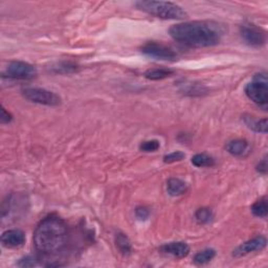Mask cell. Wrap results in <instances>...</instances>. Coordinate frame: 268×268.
Returning <instances> with one entry per match:
<instances>
[{
  "label": "cell",
  "instance_id": "cell-22",
  "mask_svg": "<svg viewBox=\"0 0 268 268\" xmlns=\"http://www.w3.org/2000/svg\"><path fill=\"white\" fill-rule=\"evenodd\" d=\"M214 218L213 212L209 208L202 207L199 208L198 211L195 213V219L199 224H207L211 222Z\"/></svg>",
  "mask_w": 268,
  "mask_h": 268
},
{
  "label": "cell",
  "instance_id": "cell-1",
  "mask_svg": "<svg viewBox=\"0 0 268 268\" xmlns=\"http://www.w3.org/2000/svg\"><path fill=\"white\" fill-rule=\"evenodd\" d=\"M170 36L191 47H208L217 45L224 35V27L214 21H190L178 23L170 28Z\"/></svg>",
  "mask_w": 268,
  "mask_h": 268
},
{
  "label": "cell",
  "instance_id": "cell-5",
  "mask_svg": "<svg viewBox=\"0 0 268 268\" xmlns=\"http://www.w3.org/2000/svg\"><path fill=\"white\" fill-rule=\"evenodd\" d=\"M22 96L32 103L56 107L61 104V98L57 93L38 87H28L22 90Z\"/></svg>",
  "mask_w": 268,
  "mask_h": 268
},
{
  "label": "cell",
  "instance_id": "cell-18",
  "mask_svg": "<svg viewBox=\"0 0 268 268\" xmlns=\"http://www.w3.org/2000/svg\"><path fill=\"white\" fill-rule=\"evenodd\" d=\"M173 72V70L168 68H152L144 72V76L146 79L151 80V81H159V80H164L171 77Z\"/></svg>",
  "mask_w": 268,
  "mask_h": 268
},
{
  "label": "cell",
  "instance_id": "cell-8",
  "mask_svg": "<svg viewBox=\"0 0 268 268\" xmlns=\"http://www.w3.org/2000/svg\"><path fill=\"white\" fill-rule=\"evenodd\" d=\"M240 35L246 44L251 47H262L266 44L267 35L262 27L251 23H245L240 27Z\"/></svg>",
  "mask_w": 268,
  "mask_h": 268
},
{
  "label": "cell",
  "instance_id": "cell-4",
  "mask_svg": "<svg viewBox=\"0 0 268 268\" xmlns=\"http://www.w3.org/2000/svg\"><path fill=\"white\" fill-rule=\"evenodd\" d=\"M245 93L257 105L266 108L268 103V86L266 72H261L245 87Z\"/></svg>",
  "mask_w": 268,
  "mask_h": 268
},
{
  "label": "cell",
  "instance_id": "cell-16",
  "mask_svg": "<svg viewBox=\"0 0 268 268\" xmlns=\"http://www.w3.org/2000/svg\"><path fill=\"white\" fill-rule=\"evenodd\" d=\"M180 90L187 96H202L207 91L204 85L193 82H184L180 84Z\"/></svg>",
  "mask_w": 268,
  "mask_h": 268
},
{
  "label": "cell",
  "instance_id": "cell-11",
  "mask_svg": "<svg viewBox=\"0 0 268 268\" xmlns=\"http://www.w3.org/2000/svg\"><path fill=\"white\" fill-rule=\"evenodd\" d=\"M161 251L175 258H185L190 253V246L186 242H170L162 245Z\"/></svg>",
  "mask_w": 268,
  "mask_h": 268
},
{
  "label": "cell",
  "instance_id": "cell-12",
  "mask_svg": "<svg viewBox=\"0 0 268 268\" xmlns=\"http://www.w3.org/2000/svg\"><path fill=\"white\" fill-rule=\"evenodd\" d=\"M227 151L229 154L237 156V157H242L246 156L250 151V146L247 141L245 140H235L231 141L227 144Z\"/></svg>",
  "mask_w": 268,
  "mask_h": 268
},
{
  "label": "cell",
  "instance_id": "cell-20",
  "mask_svg": "<svg viewBox=\"0 0 268 268\" xmlns=\"http://www.w3.org/2000/svg\"><path fill=\"white\" fill-rule=\"evenodd\" d=\"M251 213L259 218H266L268 214V206H267V199L266 197L261 198L251 206Z\"/></svg>",
  "mask_w": 268,
  "mask_h": 268
},
{
  "label": "cell",
  "instance_id": "cell-19",
  "mask_svg": "<svg viewBox=\"0 0 268 268\" xmlns=\"http://www.w3.org/2000/svg\"><path fill=\"white\" fill-rule=\"evenodd\" d=\"M216 256V251L213 248H206L204 250H201L197 252L194 257V263L197 265H205L215 258Z\"/></svg>",
  "mask_w": 268,
  "mask_h": 268
},
{
  "label": "cell",
  "instance_id": "cell-28",
  "mask_svg": "<svg viewBox=\"0 0 268 268\" xmlns=\"http://www.w3.org/2000/svg\"><path fill=\"white\" fill-rule=\"evenodd\" d=\"M257 171L260 174H263V175H265V174L267 173V157L266 156L262 159V161H260V163L258 164Z\"/></svg>",
  "mask_w": 268,
  "mask_h": 268
},
{
  "label": "cell",
  "instance_id": "cell-9",
  "mask_svg": "<svg viewBox=\"0 0 268 268\" xmlns=\"http://www.w3.org/2000/svg\"><path fill=\"white\" fill-rule=\"evenodd\" d=\"M267 240L264 236H257L255 238L250 239V240L244 242L243 244L239 245L238 247L234 250L233 256L235 258H241L248 253L260 251L266 247Z\"/></svg>",
  "mask_w": 268,
  "mask_h": 268
},
{
  "label": "cell",
  "instance_id": "cell-7",
  "mask_svg": "<svg viewBox=\"0 0 268 268\" xmlns=\"http://www.w3.org/2000/svg\"><path fill=\"white\" fill-rule=\"evenodd\" d=\"M37 76V69L34 65L23 61H13L9 63L2 72L3 78L14 80H31Z\"/></svg>",
  "mask_w": 268,
  "mask_h": 268
},
{
  "label": "cell",
  "instance_id": "cell-23",
  "mask_svg": "<svg viewBox=\"0 0 268 268\" xmlns=\"http://www.w3.org/2000/svg\"><path fill=\"white\" fill-rule=\"evenodd\" d=\"M185 157H186V154L184 153V152L175 151V152H172V153H170V154H166L164 157V162L165 164H172V163L183 161Z\"/></svg>",
  "mask_w": 268,
  "mask_h": 268
},
{
  "label": "cell",
  "instance_id": "cell-17",
  "mask_svg": "<svg viewBox=\"0 0 268 268\" xmlns=\"http://www.w3.org/2000/svg\"><path fill=\"white\" fill-rule=\"evenodd\" d=\"M115 245H117V248L120 250V252L124 256H129L132 252V245L129 238L125 234L121 233V231L115 234Z\"/></svg>",
  "mask_w": 268,
  "mask_h": 268
},
{
  "label": "cell",
  "instance_id": "cell-26",
  "mask_svg": "<svg viewBox=\"0 0 268 268\" xmlns=\"http://www.w3.org/2000/svg\"><path fill=\"white\" fill-rule=\"evenodd\" d=\"M135 216L139 220L144 221V220H147L149 218L150 212H149V209L147 207L140 206V207H137L135 209Z\"/></svg>",
  "mask_w": 268,
  "mask_h": 268
},
{
  "label": "cell",
  "instance_id": "cell-21",
  "mask_svg": "<svg viewBox=\"0 0 268 268\" xmlns=\"http://www.w3.org/2000/svg\"><path fill=\"white\" fill-rule=\"evenodd\" d=\"M192 164L197 168H204V166H213L215 165V159L207 154L201 153L196 154L192 157Z\"/></svg>",
  "mask_w": 268,
  "mask_h": 268
},
{
  "label": "cell",
  "instance_id": "cell-25",
  "mask_svg": "<svg viewBox=\"0 0 268 268\" xmlns=\"http://www.w3.org/2000/svg\"><path fill=\"white\" fill-rule=\"evenodd\" d=\"M37 264H38L37 260L31 256L20 259V261L17 263L19 267H33V266H37Z\"/></svg>",
  "mask_w": 268,
  "mask_h": 268
},
{
  "label": "cell",
  "instance_id": "cell-27",
  "mask_svg": "<svg viewBox=\"0 0 268 268\" xmlns=\"http://www.w3.org/2000/svg\"><path fill=\"white\" fill-rule=\"evenodd\" d=\"M13 117L12 114L5 110V108L1 107V114H0V121H1L2 124H6V123H10L12 121Z\"/></svg>",
  "mask_w": 268,
  "mask_h": 268
},
{
  "label": "cell",
  "instance_id": "cell-24",
  "mask_svg": "<svg viewBox=\"0 0 268 268\" xmlns=\"http://www.w3.org/2000/svg\"><path fill=\"white\" fill-rule=\"evenodd\" d=\"M161 147V144H159V142L156 140H151V141H146L144 142L140 149L144 152H155Z\"/></svg>",
  "mask_w": 268,
  "mask_h": 268
},
{
  "label": "cell",
  "instance_id": "cell-14",
  "mask_svg": "<svg viewBox=\"0 0 268 268\" xmlns=\"http://www.w3.org/2000/svg\"><path fill=\"white\" fill-rule=\"evenodd\" d=\"M78 65L74 62L70 61H61L53 64L50 66L49 70L54 72V74H60V75H68L72 74L78 70Z\"/></svg>",
  "mask_w": 268,
  "mask_h": 268
},
{
  "label": "cell",
  "instance_id": "cell-13",
  "mask_svg": "<svg viewBox=\"0 0 268 268\" xmlns=\"http://www.w3.org/2000/svg\"><path fill=\"white\" fill-rule=\"evenodd\" d=\"M166 191L171 196L177 197L187 191V185L179 178H170L166 183Z\"/></svg>",
  "mask_w": 268,
  "mask_h": 268
},
{
  "label": "cell",
  "instance_id": "cell-10",
  "mask_svg": "<svg viewBox=\"0 0 268 268\" xmlns=\"http://www.w3.org/2000/svg\"><path fill=\"white\" fill-rule=\"evenodd\" d=\"M25 242V235L21 229L14 228L4 231L1 236V243L4 247L14 248L22 246Z\"/></svg>",
  "mask_w": 268,
  "mask_h": 268
},
{
  "label": "cell",
  "instance_id": "cell-15",
  "mask_svg": "<svg viewBox=\"0 0 268 268\" xmlns=\"http://www.w3.org/2000/svg\"><path fill=\"white\" fill-rule=\"evenodd\" d=\"M244 123L249 129L259 133H267V119L263 120H256L250 115H244L243 117Z\"/></svg>",
  "mask_w": 268,
  "mask_h": 268
},
{
  "label": "cell",
  "instance_id": "cell-2",
  "mask_svg": "<svg viewBox=\"0 0 268 268\" xmlns=\"http://www.w3.org/2000/svg\"><path fill=\"white\" fill-rule=\"evenodd\" d=\"M68 241V227L61 218L49 216L43 219L34 231L33 242L42 255H54L61 251Z\"/></svg>",
  "mask_w": 268,
  "mask_h": 268
},
{
  "label": "cell",
  "instance_id": "cell-3",
  "mask_svg": "<svg viewBox=\"0 0 268 268\" xmlns=\"http://www.w3.org/2000/svg\"><path fill=\"white\" fill-rule=\"evenodd\" d=\"M141 11L165 20H182L187 17L186 12L176 3L166 1H153V0H142L135 3Z\"/></svg>",
  "mask_w": 268,
  "mask_h": 268
},
{
  "label": "cell",
  "instance_id": "cell-6",
  "mask_svg": "<svg viewBox=\"0 0 268 268\" xmlns=\"http://www.w3.org/2000/svg\"><path fill=\"white\" fill-rule=\"evenodd\" d=\"M141 52L156 60L175 61L178 58V54L172 47L155 41H150L144 44L141 48Z\"/></svg>",
  "mask_w": 268,
  "mask_h": 268
}]
</instances>
